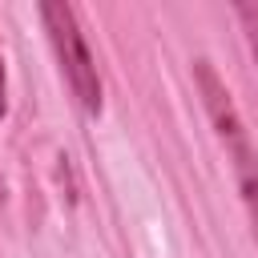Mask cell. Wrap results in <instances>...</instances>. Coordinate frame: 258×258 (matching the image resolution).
<instances>
[{
    "instance_id": "7a4b0ae2",
    "label": "cell",
    "mask_w": 258,
    "mask_h": 258,
    "mask_svg": "<svg viewBox=\"0 0 258 258\" xmlns=\"http://www.w3.org/2000/svg\"><path fill=\"white\" fill-rule=\"evenodd\" d=\"M40 20L48 28V40H52V52L60 60V77L64 85L73 89L77 105L85 113H97L101 109V77H97V64H93V52L77 28V12L69 4H44L40 8Z\"/></svg>"
},
{
    "instance_id": "6da1fadb",
    "label": "cell",
    "mask_w": 258,
    "mask_h": 258,
    "mask_svg": "<svg viewBox=\"0 0 258 258\" xmlns=\"http://www.w3.org/2000/svg\"><path fill=\"white\" fill-rule=\"evenodd\" d=\"M198 81H202V97H206V109L218 125V137L226 141V153L234 157V173H238V185H242V202L250 210V222H254V238H258V153L250 145V133L226 93V85L218 81V73L198 60Z\"/></svg>"
},
{
    "instance_id": "3957f363",
    "label": "cell",
    "mask_w": 258,
    "mask_h": 258,
    "mask_svg": "<svg viewBox=\"0 0 258 258\" xmlns=\"http://www.w3.org/2000/svg\"><path fill=\"white\" fill-rule=\"evenodd\" d=\"M238 16H242L246 36H250V48H254V56H258V4H242V8H238Z\"/></svg>"
},
{
    "instance_id": "277c9868",
    "label": "cell",
    "mask_w": 258,
    "mask_h": 258,
    "mask_svg": "<svg viewBox=\"0 0 258 258\" xmlns=\"http://www.w3.org/2000/svg\"><path fill=\"white\" fill-rule=\"evenodd\" d=\"M0 117H4V60H0Z\"/></svg>"
}]
</instances>
